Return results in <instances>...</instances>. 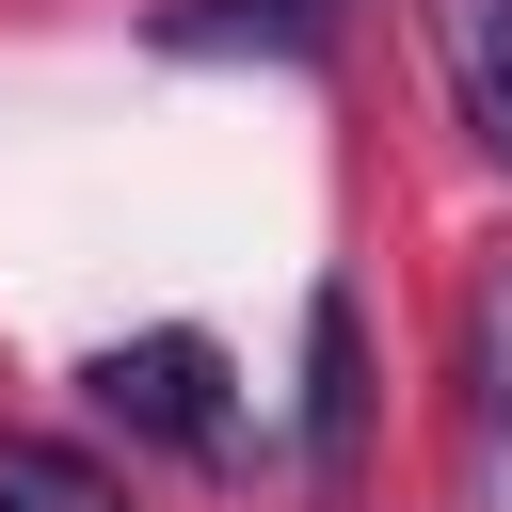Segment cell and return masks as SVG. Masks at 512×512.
<instances>
[{
  "instance_id": "7a4b0ae2",
  "label": "cell",
  "mask_w": 512,
  "mask_h": 512,
  "mask_svg": "<svg viewBox=\"0 0 512 512\" xmlns=\"http://www.w3.org/2000/svg\"><path fill=\"white\" fill-rule=\"evenodd\" d=\"M176 64H320L352 32V0H160L144 16Z\"/></svg>"
},
{
  "instance_id": "3957f363",
  "label": "cell",
  "mask_w": 512,
  "mask_h": 512,
  "mask_svg": "<svg viewBox=\"0 0 512 512\" xmlns=\"http://www.w3.org/2000/svg\"><path fill=\"white\" fill-rule=\"evenodd\" d=\"M304 464H320V480L368 464V336H352V288L304 304Z\"/></svg>"
},
{
  "instance_id": "277c9868",
  "label": "cell",
  "mask_w": 512,
  "mask_h": 512,
  "mask_svg": "<svg viewBox=\"0 0 512 512\" xmlns=\"http://www.w3.org/2000/svg\"><path fill=\"white\" fill-rule=\"evenodd\" d=\"M0 512H128V480L64 432H0Z\"/></svg>"
},
{
  "instance_id": "5b68a950",
  "label": "cell",
  "mask_w": 512,
  "mask_h": 512,
  "mask_svg": "<svg viewBox=\"0 0 512 512\" xmlns=\"http://www.w3.org/2000/svg\"><path fill=\"white\" fill-rule=\"evenodd\" d=\"M448 80H464V128L512 160V0H448Z\"/></svg>"
},
{
  "instance_id": "8992f818",
  "label": "cell",
  "mask_w": 512,
  "mask_h": 512,
  "mask_svg": "<svg viewBox=\"0 0 512 512\" xmlns=\"http://www.w3.org/2000/svg\"><path fill=\"white\" fill-rule=\"evenodd\" d=\"M464 416H480V464H512V256L464 304Z\"/></svg>"
},
{
  "instance_id": "6da1fadb",
  "label": "cell",
  "mask_w": 512,
  "mask_h": 512,
  "mask_svg": "<svg viewBox=\"0 0 512 512\" xmlns=\"http://www.w3.org/2000/svg\"><path fill=\"white\" fill-rule=\"evenodd\" d=\"M80 400H96L112 432H144V448H192V464H224V448H240L224 336H192V320H160V336H112V352L80 368Z\"/></svg>"
}]
</instances>
